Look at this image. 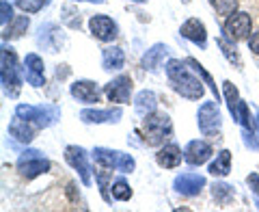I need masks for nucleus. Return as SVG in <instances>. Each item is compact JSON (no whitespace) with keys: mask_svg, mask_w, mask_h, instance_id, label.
<instances>
[{"mask_svg":"<svg viewBox=\"0 0 259 212\" xmlns=\"http://www.w3.org/2000/svg\"><path fill=\"white\" fill-rule=\"evenodd\" d=\"M199 130L203 132L205 136L218 132V128L223 124V117H221V109H218V102H203L199 109Z\"/></svg>","mask_w":259,"mask_h":212,"instance_id":"6e6552de","label":"nucleus"},{"mask_svg":"<svg viewBox=\"0 0 259 212\" xmlns=\"http://www.w3.org/2000/svg\"><path fill=\"white\" fill-rule=\"evenodd\" d=\"M143 138L145 143L151 145V148H158L166 141V138L173 136V121L164 113H151L143 119Z\"/></svg>","mask_w":259,"mask_h":212,"instance_id":"f03ea898","label":"nucleus"},{"mask_svg":"<svg viewBox=\"0 0 259 212\" xmlns=\"http://www.w3.org/2000/svg\"><path fill=\"white\" fill-rule=\"evenodd\" d=\"M212 195L218 203H229L233 199V186L225 184V182H216L212 186Z\"/></svg>","mask_w":259,"mask_h":212,"instance_id":"cd10ccee","label":"nucleus"},{"mask_svg":"<svg viewBox=\"0 0 259 212\" xmlns=\"http://www.w3.org/2000/svg\"><path fill=\"white\" fill-rule=\"evenodd\" d=\"M24 72H26V80L32 87H44L46 85V74H44V61L41 56L30 52L24 59Z\"/></svg>","mask_w":259,"mask_h":212,"instance_id":"2eb2a0df","label":"nucleus"},{"mask_svg":"<svg viewBox=\"0 0 259 212\" xmlns=\"http://www.w3.org/2000/svg\"><path fill=\"white\" fill-rule=\"evenodd\" d=\"M50 3H52V0H48V5H50Z\"/></svg>","mask_w":259,"mask_h":212,"instance_id":"ea45409f","label":"nucleus"},{"mask_svg":"<svg viewBox=\"0 0 259 212\" xmlns=\"http://www.w3.org/2000/svg\"><path fill=\"white\" fill-rule=\"evenodd\" d=\"M250 26H253V20H250V13L246 11H236L231 13L227 22L223 24V32L229 42H242L250 35Z\"/></svg>","mask_w":259,"mask_h":212,"instance_id":"0eeeda50","label":"nucleus"},{"mask_svg":"<svg viewBox=\"0 0 259 212\" xmlns=\"http://www.w3.org/2000/svg\"><path fill=\"white\" fill-rule=\"evenodd\" d=\"M229 171H231V152L223 150L216 154V160L209 165V173L216 178H225V175H229Z\"/></svg>","mask_w":259,"mask_h":212,"instance_id":"a878e982","label":"nucleus"},{"mask_svg":"<svg viewBox=\"0 0 259 212\" xmlns=\"http://www.w3.org/2000/svg\"><path fill=\"white\" fill-rule=\"evenodd\" d=\"M13 18H15V15H13V9H11L9 0H3V3H0V24L7 26V24H9Z\"/></svg>","mask_w":259,"mask_h":212,"instance_id":"72a5a7b5","label":"nucleus"},{"mask_svg":"<svg viewBox=\"0 0 259 212\" xmlns=\"http://www.w3.org/2000/svg\"><path fill=\"white\" fill-rule=\"evenodd\" d=\"M93 158L97 165L108 167V169H119L121 173H132L136 162L130 154L117 152V150H108V148H95L93 150Z\"/></svg>","mask_w":259,"mask_h":212,"instance_id":"39448f33","label":"nucleus"},{"mask_svg":"<svg viewBox=\"0 0 259 212\" xmlns=\"http://www.w3.org/2000/svg\"><path fill=\"white\" fill-rule=\"evenodd\" d=\"M132 78L121 74L117 78H112L110 83L104 87V93H106V97L110 102H117V104H130V97H132Z\"/></svg>","mask_w":259,"mask_h":212,"instance_id":"1a4fd4ad","label":"nucleus"},{"mask_svg":"<svg viewBox=\"0 0 259 212\" xmlns=\"http://www.w3.org/2000/svg\"><path fill=\"white\" fill-rule=\"evenodd\" d=\"M207 184L205 175L201 173H182L175 178L173 182V189L180 193V195H186V197H194V195H199L201 189Z\"/></svg>","mask_w":259,"mask_h":212,"instance_id":"9b49d317","label":"nucleus"},{"mask_svg":"<svg viewBox=\"0 0 259 212\" xmlns=\"http://www.w3.org/2000/svg\"><path fill=\"white\" fill-rule=\"evenodd\" d=\"M209 156H212V145L205 143V141H190L188 145H186V150H184V158L194 167L207 162Z\"/></svg>","mask_w":259,"mask_h":212,"instance_id":"f3484780","label":"nucleus"},{"mask_svg":"<svg viewBox=\"0 0 259 212\" xmlns=\"http://www.w3.org/2000/svg\"><path fill=\"white\" fill-rule=\"evenodd\" d=\"M156 162H158L160 167H164V169L180 167V162H182V150L177 148V145H164L162 150H158Z\"/></svg>","mask_w":259,"mask_h":212,"instance_id":"412c9836","label":"nucleus"},{"mask_svg":"<svg viewBox=\"0 0 259 212\" xmlns=\"http://www.w3.org/2000/svg\"><path fill=\"white\" fill-rule=\"evenodd\" d=\"M65 160L80 173V180H82L84 186L91 184V165H89V154L84 152V148L69 145V148L65 150Z\"/></svg>","mask_w":259,"mask_h":212,"instance_id":"9d476101","label":"nucleus"},{"mask_svg":"<svg viewBox=\"0 0 259 212\" xmlns=\"http://www.w3.org/2000/svg\"><path fill=\"white\" fill-rule=\"evenodd\" d=\"M18 171H20L22 178L32 180V178L50 171V160H48L39 150H26L18 158Z\"/></svg>","mask_w":259,"mask_h":212,"instance_id":"423d86ee","label":"nucleus"},{"mask_svg":"<svg viewBox=\"0 0 259 212\" xmlns=\"http://www.w3.org/2000/svg\"><path fill=\"white\" fill-rule=\"evenodd\" d=\"M37 42H39V46H44L46 50L59 52V48L65 44V35L61 32V28L56 26V24H44V26L39 28Z\"/></svg>","mask_w":259,"mask_h":212,"instance_id":"4468645a","label":"nucleus"},{"mask_svg":"<svg viewBox=\"0 0 259 212\" xmlns=\"http://www.w3.org/2000/svg\"><path fill=\"white\" fill-rule=\"evenodd\" d=\"M123 63H125V54L121 48L117 46H108V48H104V52H102V65H104V69L106 72H117L123 67Z\"/></svg>","mask_w":259,"mask_h":212,"instance_id":"5701e85b","label":"nucleus"},{"mask_svg":"<svg viewBox=\"0 0 259 212\" xmlns=\"http://www.w3.org/2000/svg\"><path fill=\"white\" fill-rule=\"evenodd\" d=\"M130 3H147V0H130Z\"/></svg>","mask_w":259,"mask_h":212,"instance_id":"58836bf2","label":"nucleus"},{"mask_svg":"<svg viewBox=\"0 0 259 212\" xmlns=\"http://www.w3.org/2000/svg\"><path fill=\"white\" fill-rule=\"evenodd\" d=\"M89 28H91L93 37H97L100 42H112L117 37V24L108 15H93L89 20Z\"/></svg>","mask_w":259,"mask_h":212,"instance_id":"f8f14e48","label":"nucleus"},{"mask_svg":"<svg viewBox=\"0 0 259 212\" xmlns=\"http://www.w3.org/2000/svg\"><path fill=\"white\" fill-rule=\"evenodd\" d=\"M186 63H188L190 65V67L194 69V72H197V74L201 76V78H203L205 80V85H209V89H212V93L216 95V100H218V89H216V83H214V80H212V76H209L207 74V72H205V67H203V65H201L197 59H192V56H190V59L188 61H186Z\"/></svg>","mask_w":259,"mask_h":212,"instance_id":"c85d7f7f","label":"nucleus"},{"mask_svg":"<svg viewBox=\"0 0 259 212\" xmlns=\"http://www.w3.org/2000/svg\"><path fill=\"white\" fill-rule=\"evenodd\" d=\"M0 78H3V89L5 95L9 97H18L20 87H22V76H20V65H18V56L11 48L3 46V54H0Z\"/></svg>","mask_w":259,"mask_h":212,"instance_id":"7ed1b4c3","label":"nucleus"},{"mask_svg":"<svg viewBox=\"0 0 259 212\" xmlns=\"http://www.w3.org/2000/svg\"><path fill=\"white\" fill-rule=\"evenodd\" d=\"M209 5L214 7V11L218 15H227V18L231 13H236L238 9V0H209Z\"/></svg>","mask_w":259,"mask_h":212,"instance_id":"c756f323","label":"nucleus"},{"mask_svg":"<svg viewBox=\"0 0 259 212\" xmlns=\"http://www.w3.org/2000/svg\"><path fill=\"white\" fill-rule=\"evenodd\" d=\"M69 91L78 102H82V104H97L100 97H102L100 87H97L93 80H76Z\"/></svg>","mask_w":259,"mask_h":212,"instance_id":"ddd939ff","label":"nucleus"},{"mask_svg":"<svg viewBox=\"0 0 259 212\" xmlns=\"http://www.w3.org/2000/svg\"><path fill=\"white\" fill-rule=\"evenodd\" d=\"M87 3H97V5H102V3H106V0H87Z\"/></svg>","mask_w":259,"mask_h":212,"instance_id":"4c0bfd02","label":"nucleus"},{"mask_svg":"<svg viewBox=\"0 0 259 212\" xmlns=\"http://www.w3.org/2000/svg\"><path fill=\"white\" fill-rule=\"evenodd\" d=\"M246 182H248V186H250V191H253L257 197H259V175H257V173H250V175L246 178Z\"/></svg>","mask_w":259,"mask_h":212,"instance_id":"c9c22d12","label":"nucleus"},{"mask_svg":"<svg viewBox=\"0 0 259 212\" xmlns=\"http://www.w3.org/2000/svg\"><path fill=\"white\" fill-rule=\"evenodd\" d=\"M166 78H168V83H171V87L182 97H186V100H201L205 93L203 83L186 67V63L177 61V59H171L166 63Z\"/></svg>","mask_w":259,"mask_h":212,"instance_id":"f257e3e1","label":"nucleus"},{"mask_svg":"<svg viewBox=\"0 0 259 212\" xmlns=\"http://www.w3.org/2000/svg\"><path fill=\"white\" fill-rule=\"evenodd\" d=\"M248 50L253 52L255 56H259V30L250 35V39H248Z\"/></svg>","mask_w":259,"mask_h":212,"instance_id":"f704fd0d","label":"nucleus"},{"mask_svg":"<svg viewBox=\"0 0 259 212\" xmlns=\"http://www.w3.org/2000/svg\"><path fill=\"white\" fill-rule=\"evenodd\" d=\"M225 87V100H227V106H229V113L233 115V119L240 121V111H242V100H240V93L233 83H229V80H225L223 83Z\"/></svg>","mask_w":259,"mask_h":212,"instance_id":"393cba45","label":"nucleus"},{"mask_svg":"<svg viewBox=\"0 0 259 212\" xmlns=\"http://www.w3.org/2000/svg\"><path fill=\"white\" fill-rule=\"evenodd\" d=\"M28 26H30V20L26 18V15H15L7 26H3V39L5 42L7 39H20L24 32L28 30Z\"/></svg>","mask_w":259,"mask_h":212,"instance_id":"b1692460","label":"nucleus"},{"mask_svg":"<svg viewBox=\"0 0 259 212\" xmlns=\"http://www.w3.org/2000/svg\"><path fill=\"white\" fill-rule=\"evenodd\" d=\"M15 3L24 13H37L41 11L44 5H48V0H15Z\"/></svg>","mask_w":259,"mask_h":212,"instance_id":"2f4dec72","label":"nucleus"},{"mask_svg":"<svg viewBox=\"0 0 259 212\" xmlns=\"http://www.w3.org/2000/svg\"><path fill=\"white\" fill-rule=\"evenodd\" d=\"M255 130H257V134H259V117H255Z\"/></svg>","mask_w":259,"mask_h":212,"instance_id":"e433bc0d","label":"nucleus"},{"mask_svg":"<svg viewBox=\"0 0 259 212\" xmlns=\"http://www.w3.org/2000/svg\"><path fill=\"white\" fill-rule=\"evenodd\" d=\"M216 44H218V48H221V52L225 54V59L240 69L242 67V59H240V54L236 52V46H233V42L229 44V42H227V37H218Z\"/></svg>","mask_w":259,"mask_h":212,"instance_id":"bb28decb","label":"nucleus"},{"mask_svg":"<svg viewBox=\"0 0 259 212\" xmlns=\"http://www.w3.org/2000/svg\"><path fill=\"white\" fill-rule=\"evenodd\" d=\"M184 3H190V0H184Z\"/></svg>","mask_w":259,"mask_h":212,"instance_id":"a19ab883","label":"nucleus"},{"mask_svg":"<svg viewBox=\"0 0 259 212\" xmlns=\"http://www.w3.org/2000/svg\"><path fill=\"white\" fill-rule=\"evenodd\" d=\"M112 197L119 199V201H127L132 197V189H130V184L125 180H117L112 184Z\"/></svg>","mask_w":259,"mask_h":212,"instance_id":"7c9ffc66","label":"nucleus"},{"mask_svg":"<svg viewBox=\"0 0 259 212\" xmlns=\"http://www.w3.org/2000/svg\"><path fill=\"white\" fill-rule=\"evenodd\" d=\"M15 115H20L22 119L35 124L37 128H50L56 124L61 117V109L56 104H41V106H30V104H18L15 106Z\"/></svg>","mask_w":259,"mask_h":212,"instance_id":"20e7f679","label":"nucleus"},{"mask_svg":"<svg viewBox=\"0 0 259 212\" xmlns=\"http://www.w3.org/2000/svg\"><path fill=\"white\" fill-rule=\"evenodd\" d=\"M156 106H158V97L153 91H147V89L134 97V111L141 117H147L151 113H156Z\"/></svg>","mask_w":259,"mask_h":212,"instance_id":"4be33fe9","label":"nucleus"},{"mask_svg":"<svg viewBox=\"0 0 259 212\" xmlns=\"http://www.w3.org/2000/svg\"><path fill=\"white\" fill-rule=\"evenodd\" d=\"M180 32H182V37L190 39L192 44H197V46H201V48H205V42H207V30H205V26H203V22H199L197 18L186 20V22L182 24Z\"/></svg>","mask_w":259,"mask_h":212,"instance_id":"a211bd4d","label":"nucleus"},{"mask_svg":"<svg viewBox=\"0 0 259 212\" xmlns=\"http://www.w3.org/2000/svg\"><path fill=\"white\" fill-rule=\"evenodd\" d=\"M168 52H171V50H168L166 44H156L153 48H149V50L145 52V56H143V67L149 69V72H156L160 65L164 63Z\"/></svg>","mask_w":259,"mask_h":212,"instance_id":"aec40b11","label":"nucleus"},{"mask_svg":"<svg viewBox=\"0 0 259 212\" xmlns=\"http://www.w3.org/2000/svg\"><path fill=\"white\" fill-rule=\"evenodd\" d=\"M123 117V111L121 109H106V111H100V109H93V111H82L80 113V119L84 124H117V121Z\"/></svg>","mask_w":259,"mask_h":212,"instance_id":"dca6fc26","label":"nucleus"},{"mask_svg":"<svg viewBox=\"0 0 259 212\" xmlns=\"http://www.w3.org/2000/svg\"><path fill=\"white\" fill-rule=\"evenodd\" d=\"M35 132H37V128H32L30 121L22 119L20 115H15L9 124V134L20 143H30L35 138Z\"/></svg>","mask_w":259,"mask_h":212,"instance_id":"6ab92c4d","label":"nucleus"},{"mask_svg":"<svg viewBox=\"0 0 259 212\" xmlns=\"http://www.w3.org/2000/svg\"><path fill=\"white\" fill-rule=\"evenodd\" d=\"M112 178V169H108V167H104L100 173H97V182H100V186H102V195H104V199L106 201H110V197H108V193H106V189H108V180Z\"/></svg>","mask_w":259,"mask_h":212,"instance_id":"473e14b6","label":"nucleus"}]
</instances>
